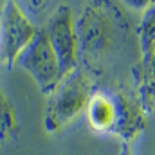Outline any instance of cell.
I'll use <instances>...</instances> for the list:
<instances>
[{
	"label": "cell",
	"mask_w": 155,
	"mask_h": 155,
	"mask_svg": "<svg viewBox=\"0 0 155 155\" xmlns=\"http://www.w3.org/2000/svg\"><path fill=\"white\" fill-rule=\"evenodd\" d=\"M88 123L97 132H114L117 123V107L114 101V96L97 92L92 96L88 107Z\"/></svg>",
	"instance_id": "cell-7"
},
{
	"label": "cell",
	"mask_w": 155,
	"mask_h": 155,
	"mask_svg": "<svg viewBox=\"0 0 155 155\" xmlns=\"http://www.w3.org/2000/svg\"><path fill=\"white\" fill-rule=\"evenodd\" d=\"M18 63L35 78L40 90L45 94H52L56 87L60 85V81L63 79L61 69H60V60L54 52V47L45 29L38 31L35 40L20 54Z\"/></svg>",
	"instance_id": "cell-2"
},
{
	"label": "cell",
	"mask_w": 155,
	"mask_h": 155,
	"mask_svg": "<svg viewBox=\"0 0 155 155\" xmlns=\"http://www.w3.org/2000/svg\"><path fill=\"white\" fill-rule=\"evenodd\" d=\"M150 79H155V58H153V63H152V69H150V76H148V81Z\"/></svg>",
	"instance_id": "cell-10"
},
{
	"label": "cell",
	"mask_w": 155,
	"mask_h": 155,
	"mask_svg": "<svg viewBox=\"0 0 155 155\" xmlns=\"http://www.w3.org/2000/svg\"><path fill=\"white\" fill-rule=\"evenodd\" d=\"M92 83L85 69L78 67L63 78L51 94L45 110V130L56 132L85 110L92 99Z\"/></svg>",
	"instance_id": "cell-1"
},
{
	"label": "cell",
	"mask_w": 155,
	"mask_h": 155,
	"mask_svg": "<svg viewBox=\"0 0 155 155\" xmlns=\"http://www.w3.org/2000/svg\"><path fill=\"white\" fill-rule=\"evenodd\" d=\"M49 40L54 47V52L60 60L61 78L71 74L74 69H78V36L74 31V22L71 15L69 5H58V9L52 13V16L47 22L45 27Z\"/></svg>",
	"instance_id": "cell-4"
},
{
	"label": "cell",
	"mask_w": 155,
	"mask_h": 155,
	"mask_svg": "<svg viewBox=\"0 0 155 155\" xmlns=\"http://www.w3.org/2000/svg\"><path fill=\"white\" fill-rule=\"evenodd\" d=\"M137 31H139V43H141L139 81H148L150 69L155 58V2L146 9Z\"/></svg>",
	"instance_id": "cell-6"
},
{
	"label": "cell",
	"mask_w": 155,
	"mask_h": 155,
	"mask_svg": "<svg viewBox=\"0 0 155 155\" xmlns=\"http://www.w3.org/2000/svg\"><path fill=\"white\" fill-rule=\"evenodd\" d=\"M141 90H143L144 97H152V99H155V79L146 81V83L141 87Z\"/></svg>",
	"instance_id": "cell-9"
},
{
	"label": "cell",
	"mask_w": 155,
	"mask_h": 155,
	"mask_svg": "<svg viewBox=\"0 0 155 155\" xmlns=\"http://www.w3.org/2000/svg\"><path fill=\"white\" fill-rule=\"evenodd\" d=\"M16 128L18 124H16V116L13 112V107L9 105L5 96H2V135L4 139H9Z\"/></svg>",
	"instance_id": "cell-8"
},
{
	"label": "cell",
	"mask_w": 155,
	"mask_h": 155,
	"mask_svg": "<svg viewBox=\"0 0 155 155\" xmlns=\"http://www.w3.org/2000/svg\"><path fill=\"white\" fill-rule=\"evenodd\" d=\"M38 27L25 16L16 2H4L2 11V61L7 67L18 61L20 54L38 35Z\"/></svg>",
	"instance_id": "cell-3"
},
{
	"label": "cell",
	"mask_w": 155,
	"mask_h": 155,
	"mask_svg": "<svg viewBox=\"0 0 155 155\" xmlns=\"http://www.w3.org/2000/svg\"><path fill=\"white\" fill-rule=\"evenodd\" d=\"M121 155H132V152H130V146H128V144H124V146L121 148Z\"/></svg>",
	"instance_id": "cell-11"
},
{
	"label": "cell",
	"mask_w": 155,
	"mask_h": 155,
	"mask_svg": "<svg viewBox=\"0 0 155 155\" xmlns=\"http://www.w3.org/2000/svg\"><path fill=\"white\" fill-rule=\"evenodd\" d=\"M114 101L117 107V123L114 132L121 134L126 139H132L134 134L139 132V128L144 123L143 110L137 105V99L126 96V94H114Z\"/></svg>",
	"instance_id": "cell-5"
}]
</instances>
